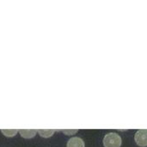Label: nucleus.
Wrapping results in <instances>:
<instances>
[{"label": "nucleus", "mask_w": 147, "mask_h": 147, "mask_svg": "<svg viewBox=\"0 0 147 147\" xmlns=\"http://www.w3.org/2000/svg\"><path fill=\"white\" fill-rule=\"evenodd\" d=\"M1 132H2V134H3V135H5L6 137H13V136H15V135L17 134L18 130H16V129H12V130L2 129Z\"/></svg>", "instance_id": "nucleus-6"}, {"label": "nucleus", "mask_w": 147, "mask_h": 147, "mask_svg": "<svg viewBox=\"0 0 147 147\" xmlns=\"http://www.w3.org/2000/svg\"><path fill=\"white\" fill-rule=\"evenodd\" d=\"M21 136L23 137L24 139H32L35 134H36V130H34V129H21V130H18Z\"/></svg>", "instance_id": "nucleus-4"}, {"label": "nucleus", "mask_w": 147, "mask_h": 147, "mask_svg": "<svg viewBox=\"0 0 147 147\" xmlns=\"http://www.w3.org/2000/svg\"><path fill=\"white\" fill-rule=\"evenodd\" d=\"M103 146L104 147H121V138L115 133H109L103 139Z\"/></svg>", "instance_id": "nucleus-1"}, {"label": "nucleus", "mask_w": 147, "mask_h": 147, "mask_svg": "<svg viewBox=\"0 0 147 147\" xmlns=\"http://www.w3.org/2000/svg\"><path fill=\"white\" fill-rule=\"evenodd\" d=\"M135 142L138 146L142 147H146L147 145L146 141V130H139L135 134Z\"/></svg>", "instance_id": "nucleus-2"}, {"label": "nucleus", "mask_w": 147, "mask_h": 147, "mask_svg": "<svg viewBox=\"0 0 147 147\" xmlns=\"http://www.w3.org/2000/svg\"><path fill=\"white\" fill-rule=\"evenodd\" d=\"M67 147H84V142L81 138L73 137L67 142Z\"/></svg>", "instance_id": "nucleus-3"}, {"label": "nucleus", "mask_w": 147, "mask_h": 147, "mask_svg": "<svg viewBox=\"0 0 147 147\" xmlns=\"http://www.w3.org/2000/svg\"><path fill=\"white\" fill-rule=\"evenodd\" d=\"M36 132L43 138H49L51 136L53 135L55 130H51V129H46V130H41V129H38L36 130Z\"/></svg>", "instance_id": "nucleus-5"}]
</instances>
